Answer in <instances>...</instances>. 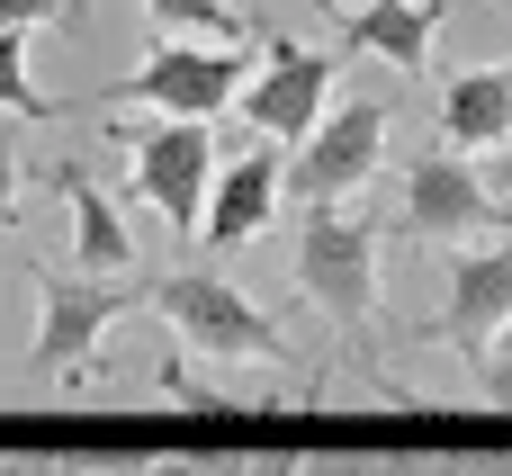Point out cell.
<instances>
[{
    "instance_id": "277c9868",
    "label": "cell",
    "mask_w": 512,
    "mask_h": 476,
    "mask_svg": "<svg viewBox=\"0 0 512 476\" xmlns=\"http://www.w3.org/2000/svg\"><path fill=\"white\" fill-rule=\"evenodd\" d=\"M297 288L351 342L378 333V225L360 207H306V225H297Z\"/></svg>"
},
{
    "instance_id": "d4e9b609",
    "label": "cell",
    "mask_w": 512,
    "mask_h": 476,
    "mask_svg": "<svg viewBox=\"0 0 512 476\" xmlns=\"http://www.w3.org/2000/svg\"><path fill=\"white\" fill-rule=\"evenodd\" d=\"M324 9H333V18H342V9H351V0H324Z\"/></svg>"
},
{
    "instance_id": "7c38bea8",
    "label": "cell",
    "mask_w": 512,
    "mask_h": 476,
    "mask_svg": "<svg viewBox=\"0 0 512 476\" xmlns=\"http://www.w3.org/2000/svg\"><path fill=\"white\" fill-rule=\"evenodd\" d=\"M441 18H450L441 0H351V9H342V45L396 63L405 81H423V72H432V36H441Z\"/></svg>"
},
{
    "instance_id": "8fae6325",
    "label": "cell",
    "mask_w": 512,
    "mask_h": 476,
    "mask_svg": "<svg viewBox=\"0 0 512 476\" xmlns=\"http://www.w3.org/2000/svg\"><path fill=\"white\" fill-rule=\"evenodd\" d=\"M279 198H288V144H279V135H261V144H243V153L216 171L207 243H252V234L279 216Z\"/></svg>"
},
{
    "instance_id": "8992f818",
    "label": "cell",
    "mask_w": 512,
    "mask_h": 476,
    "mask_svg": "<svg viewBox=\"0 0 512 476\" xmlns=\"http://www.w3.org/2000/svg\"><path fill=\"white\" fill-rule=\"evenodd\" d=\"M378 171H387V108L378 99L324 108V126L306 144H288V198L297 207H351Z\"/></svg>"
},
{
    "instance_id": "9c48e42d",
    "label": "cell",
    "mask_w": 512,
    "mask_h": 476,
    "mask_svg": "<svg viewBox=\"0 0 512 476\" xmlns=\"http://www.w3.org/2000/svg\"><path fill=\"white\" fill-rule=\"evenodd\" d=\"M495 333H512V234L450 252V297H441V342L459 360H486Z\"/></svg>"
},
{
    "instance_id": "52a82bcc",
    "label": "cell",
    "mask_w": 512,
    "mask_h": 476,
    "mask_svg": "<svg viewBox=\"0 0 512 476\" xmlns=\"http://www.w3.org/2000/svg\"><path fill=\"white\" fill-rule=\"evenodd\" d=\"M405 234L414 243H441V252H468V243H495L504 234V198L486 189V171L468 153H423L405 171Z\"/></svg>"
},
{
    "instance_id": "e0dca14e",
    "label": "cell",
    "mask_w": 512,
    "mask_h": 476,
    "mask_svg": "<svg viewBox=\"0 0 512 476\" xmlns=\"http://www.w3.org/2000/svg\"><path fill=\"white\" fill-rule=\"evenodd\" d=\"M297 476H378V459H360V450H306Z\"/></svg>"
},
{
    "instance_id": "603a6c76",
    "label": "cell",
    "mask_w": 512,
    "mask_h": 476,
    "mask_svg": "<svg viewBox=\"0 0 512 476\" xmlns=\"http://www.w3.org/2000/svg\"><path fill=\"white\" fill-rule=\"evenodd\" d=\"M81 476H153V459H99V468H81Z\"/></svg>"
},
{
    "instance_id": "7a4b0ae2",
    "label": "cell",
    "mask_w": 512,
    "mask_h": 476,
    "mask_svg": "<svg viewBox=\"0 0 512 476\" xmlns=\"http://www.w3.org/2000/svg\"><path fill=\"white\" fill-rule=\"evenodd\" d=\"M117 135V153H126V180H135V198L171 225V234H207V198H216V171H225V153H216V117H153V126H108Z\"/></svg>"
},
{
    "instance_id": "ac0fdd59",
    "label": "cell",
    "mask_w": 512,
    "mask_h": 476,
    "mask_svg": "<svg viewBox=\"0 0 512 476\" xmlns=\"http://www.w3.org/2000/svg\"><path fill=\"white\" fill-rule=\"evenodd\" d=\"M54 18H72V0H0V27H54Z\"/></svg>"
},
{
    "instance_id": "ffe728a7",
    "label": "cell",
    "mask_w": 512,
    "mask_h": 476,
    "mask_svg": "<svg viewBox=\"0 0 512 476\" xmlns=\"http://www.w3.org/2000/svg\"><path fill=\"white\" fill-rule=\"evenodd\" d=\"M378 476H459V459H378Z\"/></svg>"
},
{
    "instance_id": "7402d4cb",
    "label": "cell",
    "mask_w": 512,
    "mask_h": 476,
    "mask_svg": "<svg viewBox=\"0 0 512 476\" xmlns=\"http://www.w3.org/2000/svg\"><path fill=\"white\" fill-rule=\"evenodd\" d=\"M486 189H495V198H504V207H512V144H504V153H495V162H486Z\"/></svg>"
},
{
    "instance_id": "ba28073f",
    "label": "cell",
    "mask_w": 512,
    "mask_h": 476,
    "mask_svg": "<svg viewBox=\"0 0 512 476\" xmlns=\"http://www.w3.org/2000/svg\"><path fill=\"white\" fill-rule=\"evenodd\" d=\"M324 108H333V54H315V45H270V63L243 81V99H234V117L252 126V135H279V144H306L315 126H324Z\"/></svg>"
},
{
    "instance_id": "30bf717a",
    "label": "cell",
    "mask_w": 512,
    "mask_h": 476,
    "mask_svg": "<svg viewBox=\"0 0 512 476\" xmlns=\"http://www.w3.org/2000/svg\"><path fill=\"white\" fill-rule=\"evenodd\" d=\"M54 189H63V216H72L63 270H81V279H144V252H135L126 216L108 207V189H99L81 162H54Z\"/></svg>"
},
{
    "instance_id": "d6986e66",
    "label": "cell",
    "mask_w": 512,
    "mask_h": 476,
    "mask_svg": "<svg viewBox=\"0 0 512 476\" xmlns=\"http://www.w3.org/2000/svg\"><path fill=\"white\" fill-rule=\"evenodd\" d=\"M477 378H486V396H495V405H512V342H495V351L477 360Z\"/></svg>"
},
{
    "instance_id": "2e32d148",
    "label": "cell",
    "mask_w": 512,
    "mask_h": 476,
    "mask_svg": "<svg viewBox=\"0 0 512 476\" xmlns=\"http://www.w3.org/2000/svg\"><path fill=\"white\" fill-rule=\"evenodd\" d=\"M153 476H234V450H171L153 459Z\"/></svg>"
},
{
    "instance_id": "3957f363",
    "label": "cell",
    "mask_w": 512,
    "mask_h": 476,
    "mask_svg": "<svg viewBox=\"0 0 512 476\" xmlns=\"http://www.w3.org/2000/svg\"><path fill=\"white\" fill-rule=\"evenodd\" d=\"M261 72V45H180L162 36L126 81L99 90V108H153V117H225L243 81Z\"/></svg>"
},
{
    "instance_id": "6da1fadb",
    "label": "cell",
    "mask_w": 512,
    "mask_h": 476,
    "mask_svg": "<svg viewBox=\"0 0 512 476\" xmlns=\"http://www.w3.org/2000/svg\"><path fill=\"white\" fill-rule=\"evenodd\" d=\"M144 306L171 324L180 351H198L207 369H279L288 360V333L243 297L225 288L216 270H171V279H144Z\"/></svg>"
},
{
    "instance_id": "5bb4252c",
    "label": "cell",
    "mask_w": 512,
    "mask_h": 476,
    "mask_svg": "<svg viewBox=\"0 0 512 476\" xmlns=\"http://www.w3.org/2000/svg\"><path fill=\"white\" fill-rule=\"evenodd\" d=\"M153 36H207V45H252V27L225 0H144Z\"/></svg>"
},
{
    "instance_id": "cb8c5ba5",
    "label": "cell",
    "mask_w": 512,
    "mask_h": 476,
    "mask_svg": "<svg viewBox=\"0 0 512 476\" xmlns=\"http://www.w3.org/2000/svg\"><path fill=\"white\" fill-rule=\"evenodd\" d=\"M0 476H36V459H0Z\"/></svg>"
},
{
    "instance_id": "44dd1931",
    "label": "cell",
    "mask_w": 512,
    "mask_h": 476,
    "mask_svg": "<svg viewBox=\"0 0 512 476\" xmlns=\"http://www.w3.org/2000/svg\"><path fill=\"white\" fill-rule=\"evenodd\" d=\"M18 180H27V162L0 144V225H9V207H18Z\"/></svg>"
},
{
    "instance_id": "9a60e30c",
    "label": "cell",
    "mask_w": 512,
    "mask_h": 476,
    "mask_svg": "<svg viewBox=\"0 0 512 476\" xmlns=\"http://www.w3.org/2000/svg\"><path fill=\"white\" fill-rule=\"evenodd\" d=\"M36 45H27V27H0V117H54V99L36 90V63H27Z\"/></svg>"
},
{
    "instance_id": "5b68a950",
    "label": "cell",
    "mask_w": 512,
    "mask_h": 476,
    "mask_svg": "<svg viewBox=\"0 0 512 476\" xmlns=\"http://www.w3.org/2000/svg\"><path fill=\"white\" fill-rule=\"evenodd\" d=\"M135 306H144V279H81V270L36 261V342H27V360L45 378H72V369H90L99 333Z\"/></svg>"
},
{
    "instance_id": "484cf974",
    "label": "cell",
    "mask_w": 512,
    "mask_h": 476,
    "mask_svg": "<svg viewBox=\"0 0 512 476\" xmlns=\"http://www.w3.org/2000/svg\"><path fill=\"white\" fill-rule=\"evenodd\" d=\"M504 342H512V333H504Z\"/></svg>"
},
{
    "instance_id": "4fadbf2b",
    "label": "cell",
    "mask_w": 512,
    "mask_h": 476,
    "mask_svg": "<svg viewBox=\"0 0 512 476\" xmlns=\"http://www.w3.org/2000/svg\"><path fill=\"white\" fill-rule=\"evenodd\" d=\"M441 144L450 153H504L512 144V63L450 72V90H441Z\"/></svg>"
}]
</instances>
